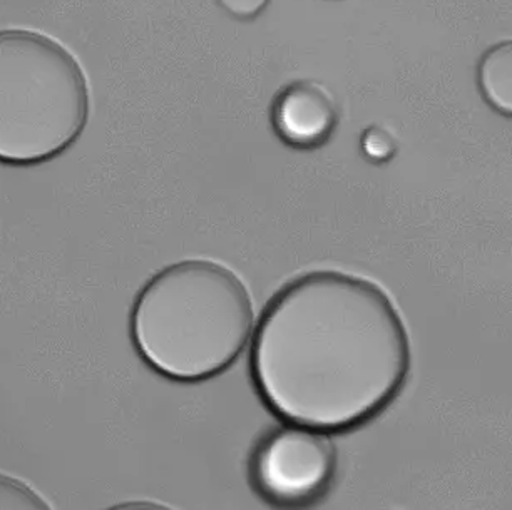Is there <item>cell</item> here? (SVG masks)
<instances>
[{
    "instance_id": "6da1fadb",
    "label": "cell",
    "mask_w": 512,
    "mask_h": 510,
    "mask_svg": "<svg viewBox=\"0 0 512 510\" xmlns=\"http://www.w3.org/2000/svg\"><path fill=\"white\" fill-rule=\"evenodd\" d=\"M410 342L379 285L312 271L283 286L251 343L255 390L275 417L327 434L377 419L404 390Z\"/></svg>"
},
{
    "instance_id": "7a4b0ae2",
    "label": "cell",
    "mask_w": 512,
    "mask_h": 510,
    "mask_svg": "<svg viewBox=\"0 0 512 510\" xmlns=\"http://www.w3.org/2000/svg\"><path fill=\"white\" fill-rule=\"evenodd\" d=\"M255 310L243 281L210 260L159 271L131 313L134 347L154 372L198 383L225 372L250 342Z\"/></svg>"
},
{
    "instance_id": "3957f363",
    "label": "cell",
    "mask_w": 512,
    "mask_h": 510,
    "mask_svg": "<svg viewBox=\"0 0 512 510\" xmlns=\"http://www.w3.org/2000/svg\"><path fill=\"white\" fill-rule=\"evenodd\" d=\"M88 118V79L61 42L36 31H0V163L56 158Z\"/></svg>"
},
{
    "instance_id": "277c9868",
    "label": "cell",
    "mask_w": 512,
    "mask_h": 510,
    "mask_svg": "<svg viewBox=\"0 0 512 510\" xmlns=\"http://www.w3.org/2000/svg\"><path fill=\"white\" fill-rule=\"evenodd\" d=\"M337 462L327 432L287 424L258 439L248 459V479L267 504L302 509L325 497Z\"/></svg>"
},
{
    "instance_id": "5b68a950",
    "label": "cell",
    "mask_w": 512,
    "mask_h": 510,
    "mask_svg": "<svg viewBox=\"0 0 512 510\" xmlns=\"http://www.w3.org/2000/svg\"><path fill=\"white\" fill-rule=\"evenodd\" d=\"M272 124L278 138L290 148L317 149L327 144L337 129V104L317 82H290L273 99Z\"/></svg>"
},
{
    "instance_id": "8992f818",
    "label": "cell",
    "mask_w": 512,
    "mask_h": 510,
    "mask_svg": "<svg viewBox=\"0 0 512 510\" xmlns=\"http://www.w3.org/2000/svg\"><path fill=\"white\" fill-rule=\"evenodd\" d=\"M477 86L496 113L512 118V39L497 42L482 54Z\"/></svg>"
},
{
    "instance_id": "52a82bcc",
    "label": "cell",
    "mask_w": 512,
    "mask_h": 510,
    "mask_svg": "<svg viewBox=\"0 0 512 510\" xmlns=\"http://www.w3.org/2000/svg\"><path fill=\"white\" fill-rule=\"evenodd\" d=\"M0 509H49V505L29 485L0 474Z\"/></svg>"
},
{
    "instance_id": "ba28073f",
    "label": "cell",
    "mask_w": 512,
    "mask_h": 510,
    "mask_svg": "<svg viewBox=\"0 0 512 510\" xmlns=\"http://www.w3.org/2000/svg\"><path fill=\"white\" fill-rule=\"evenodd\" d=\"M362 149L367 154V158L372 159L375 163H384L394 156L395 144L385 131L372 128L362 138Z\"/></svg>"
},
{
    "instance_id": "9c48e42d",
    "label": "cell",
    "mask_w": 512,
    "mask_h": 510,
    "mask_svg": "<svg viewBox=\"0 0 512 510\" xmlns=\"http://www.w3.org/2000/svg\"><path fill=\"white\" fill-rule=\"evenodd\" d=\"M220 4L236 19H253L267 9L270 0H220Z\"/></svg>"
}]
</instances>
